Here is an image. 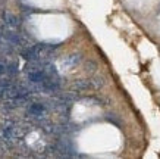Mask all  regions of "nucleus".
Here are the masks:
<instances>
[{"instance_id": "f03ea898", "label": "nucleus", "mask_w": 160, "mask_h": 159, "mask_svg": "<svg viewBox=\"0 0 160 159\" xmlns=\"http://www.w3.org/2000/svg\"><path fill=\"white\" fill-rule=\"evenodd\" d=\"M3 19H5V22L9 27H12V28H16L18 25H19V21H18V18L15 16V15L9 13V12H5L3 13Z\"/></svg>"}, {"instance_id": "7ed1b4c3", "label": "nucleus", "mask_w": 160, "mask_h": 159, "mask_svg": "<svg viewBox=\"0 0 160 159\" xmlns=\"http://www.w3.org/2000/svg\"><path fill=\"white\" fill-rule=\"evenodd\" d=\"M79 62V56H69V59H66V65H75Z\"/></svg>"}, {"instance_id": "f257e3e1", "label": "nucleus", "mask_w": 160, "mask_h": 159, "mask_svg": "<svg viewBox=\"0 0 160 159\" xmlns=\"http://www.w3.org/2000/svg\"><path fill=\"white\" fill-rule=\"evenodd\" d=\"M28 112L31 114V115H34V116H41V115H44V112H46V108H44L41 103H34V105L29 106Z\"/></svg>"}, {"instance_id": "20e7f679", "label": "nucleus", "mask_w": 160, "mask_h": 159, "mask_svg": "<svg viewBox=\"0 0 160 159\" xmlns=\"http://www.w3.org/2000/svg\"><path fill=\"white\" fill-rule=\"evenodd\" d=\"M3 72H5V66L0 63V74H3Z\"/></svg>"}]
</instances>
